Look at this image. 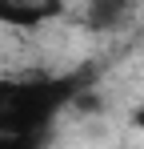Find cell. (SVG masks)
Segmentation results:
<instances>
[{
  "label": "cell",
  "instance_id": "obj_2",
  "mask_svg": "<svg viewBox=\"0 0 144 149\" xmlns=\"http://www.w3.org/2000/svg\"><path fill=\"white\" fill-rule=\"evenodd\" d=\"M136 0H88V28H104L112 32L132 16Z\"/></svg>",
  "mask_w": 144,
  "mask_h": 149
},
{
  "label": "cell",
  "instance_id": "obj_1",
  "mask_svg": "<svg viewBox=\"0 0 144 149\" xmlns=\"http://www.w3.org/2000/svg\"><path fill=\"white\" fill-rule=\"evenodd\" d=\"M68 0H0V24L12 28H40L56 16H64Z\"/></svg>",
  "mask_w": 144,
  "mask_h": 149
},
{
  "label": "cell",
  "instance_id": "obj_3",
  "mask_svg": "<svg viewBox=\"0 0 144 149\" xmlns=\"http://www.w3.org/2000/svg\"><path fill=\"white\" fill-rule=\"evenodd\" d=\"M52 133H32V129H16V125L0 121V149H48Z\"/></svg>",
  "mask_w": 144,
  "mask_h": 149
}]
</instances>
